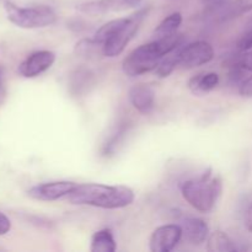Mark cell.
<instances>
[{
  "instance_id": "17",
  "label": "cell",
  "mask_w": 252,
  "mask_h": 252,
  "mask_svg": "<svg viewBox=\"0 0 252 252\" xmlns=\"http://www.w3.org/2000/svg\"><path fill=\"white\" fill-rule=\"evenodd\" d=\"M126 21H127V17H123V19H115L108 21L107 24L101 26L100 29L95 32V34H94L93 37L94 41L97 42L101 46H103V43H105L106 41H108L116 32L120 31V30L122 29V26L126 24Z\"/></svg>"
},
{
  "instance_id": "18",
  "label": "cell",
  "mask_w": 252,
  "mask_h": 252,
  "mask_svg": "<svg viewBox=\"0 0 252 252\" xmlns=\"http://www.w3.org/2000/svg\"><path fill=\"white\" fill-rule=\"evenodd\" d=\"M177 65V51L175 54H167L165 56L161 61L159 62V64L157 65V68L154 69V73L158 78L165 79L175 70V68Z\"/></svg>"
},
{
  "instance_id": "27",
  "label": "cell",
  "mask_w": 252,
  "mask_h": 252,
  "mask_svg": "<svg viewBox=\"0 0 252 252\" xmlns=\"http://www.w3.org/2000/svg\"><path fill=\"white\" fill-rule=\"evenodd\" d=\"M202 1H203L204 4H213V2H216L217 0H202Z\"/></svg>"
},
{
  "instance_id": "26",
  "label": "cell",
  "mask_w": 252,
  "mask_h": 252,
  "mask_svg": "<svg viewBox=\"0 0 252 252\" xmlns=\"http://www.w3.org/2000/svg\"><path fill=\"white\" fill-rule=\"evenodd\" d=\"M142 2V0H127V6L128 9H132V7H137L138 5Z\"/></svg>"
},
{
  "instance_id": "15",
  "label": "cell",
  "mask_w": 252,
  "mask_h": 252,
  "mask_svg": "<svg viewBox=\"0 0 252 252\" xmlns=\"http://www.w3.org/2000/svg\"><path fill=\"white\" fill-rule=\"evenodd\" d=\"M182 22V15L180 12H172L169 16L165 17L161 22L154 30L155 39L164 38V37L171 36L176 33L177 29L180 27Z\"/></svg>"
},
{
  "instance_id": "14",
  "label": "cell",
  "mask_w": 252,
  "mask_h": 252,
  "mask_svg": "<svg viewBox=\"0 0 252 252\" xmlns=\"http://www.w3.org/2000/svg\"><path fill=\"white\" fill-rule=\"evenodd\" d=\"M116 249L117 243L110 229H101L91 238V252H115Z\"/></svg>"
},
{
  "instance_id": "10",
  "label": "cell",
  "mask_w": 252,
  "mask_h": 252,
  "mask_svg": "<svg viewBox=\"0 0 252 252\" xmlns=\"http://www.w3.org/2000/svg\"><path fill=\"white\" fill-rule=\"evenodd\" d=\"M129 101L142 115H149L155 106V93L147 84H137L129 89Z\"/></svg>"
},
{
  "instance_id": "7",
  "label": "cell",
  "mask_w": 252,
  "mask_h": 252,
  "mask_svg": "<svg viewBox=\"0 0 252 252\" xmlns=\"http://www.w3.org/2000/svg\"><path fill=\"white\" fill-rule=\"evenodd\" d=\"M76 186H78V184L71 181L46 182V184H39L31 187L27 191V196L31 197L32 199H36V201L52 202L65 198L69 193L73 192V189Z\"/></svg>"
},
{
  "instance_id": "5",
  "label": "cell",
  "mask_w": 252,
  "mask_h": 252,
  "mask_svg": "<svg viewBox=\"0 0 252 252\" xmlns=\"http://www.w3.org/2000/svg\"><path fill=\"white\" fill-rule=\"evenodd\" d=\"M149 9H142L135 14L127 17V21L123 25L120 31L116 32L108 41H106L102 46V53L106 57H117L125 51L127 44L133 39L134 34L139 30L140 25L144 21Z\"/></svg>"
},
{
  "instance_id": "23",
  "label": "cell",
  "mask_w": 252,
  "mask_h": 252,
  "mask_svg": "<svg viewBox=\"0 0 252 252\" xmlns=\"http://www.w3.org/2000/svg\"><path fill=\"white\" fill-rule=\"evenodd\" d=\"M239 93L240 95L246 97H252V74L248 75L239 85Z\"/></svg>"
},
{
  "instance_id": "20",
  "label": "cell",
  "mask_w": 252,
  "mask_h": 252,
  "mask_svg": "<svg viewBox=\"0 0 252 252\" xmlns=\"http://www.w3.org/2000/svg\"><path fill=\"white\" fill-rule=\"evenodd\" d=\"M97 48H102L101 44H98L97 42L94 41V38L89 39H83L79 43H76L75 52L79 56H94L97 51Z\"/></svg>"
},
{
  "instance_id": "2",
  "label": "cell",
  "mask_w": 252,
  "mask_h": 252,
  "mask_svg": "<svg viewBox=\"0 0 252 252\" xmlns=\"http://www.w3.org/2000/svg\"><path fill=\"white\" fill-rule=\"evenodd\" d=\"M184 42V36L174 33L164 38L155 39L150 43L143 44L130 52L122 62V69L126 75L134 76L153 71L165 56L174 53Z\"/></svg>"
},
{
  "instance_id": "9",
  "label": "cell",
  "mask_w": 252,
  "mask_h": 252,
  "mask_svg": "<svg viewBox=\"0 0 252 252\" xmlns=\"http://www.w3.org/2000/svg\"><path fill=\"white\" fill-rule=\"evenodd\" d=\"M56 54L51 51H38L30 54L19 65V73L24 78H36L53 65Z\"/></svg>"
},
{
  "instance_id": "6",
  "label": "cell",
  "mask_w": 252,
  "mask_h": 252,
  "mask_svg": "<svg viewBox=\"0 0 252 252\" xmlns=\"http://www.w3.org/2000/svg\"><path fill=\"white\" fill-rule=\"evenodd\" d=\"M214 58L212 44L204 41H197L177 49V65L184 69H193L209 63Z\"/></svg>"
},
{
  "instance_id": "11",
  "label": "cell",
  "mask_w": 252,
  "mask_h": 252,
  "mask_svg": "<svg viewBox=\"0 0 252 252\" xmlns=\"http://www.w3.org/2000/svg\"><path fill=\"white\" fill-rule=\"evenodd\" d=\"M127 9V0H94V1L84 2L78 6L79 11L89 16H97V15L122 11Z\"/></svg>"
},
{
  "instance_id": "25",
  "label": "cell",
  "mask_w": 252,
  "mask_h": 252,
  "mask_svg": "<svg viewBox=\"0 0 252 252\" xmlns=\"http://www.w3.org/2000/svg\"><path fill=\"white\" fill-rule=\"evenodd\" d=\"M245 224H246V228L249 229V231L252 233V202L249 204L248 209L245 212Z\"/></svg>"
},
{
  "instance_id": "16",
  "label": "cell",
  "mask_w": 252,
  "mask_h": 252,
  "mask_svg": "<svg viewBox=\"0 0 252 252\" xmlns=\"http://www.w3.org/2000/svg\"><path fill=\"white\" fill-rule=\"evenodd\" d=\"M207 250L209 252H233L236 251L233 240L223 231H216L208 236Z\"/></svg>"
},
{
  "instance_id": "24",
  "label": "cell",
  "mask_w": 252,
  "mask_h": 252,
  "mask_svg": "<svg viewBox=\"0 0 252 252\" xmlns=\"http://www.w3.org/2000/svg\"><path fill=\"white\" fill-rule=\"evenodd\" d=\"M10 229H11V221L4 213L0 212V236L9 233Z\"/></svg>"
},
{
  "instance_id": "13",
  "label": "cell",
  "mask_w": 252,
  "mask_h": 252,
  "mask_svg": "<svg viewBox=\"0 0 252 252\" xmlns=\"http://www.w3.org/2000/svg\"><path fill=\"white\" fill-rule=\"evenodd\" d=\"M219 84V75L217 73L198 74L189 79V89L194 95H204L213 89L217 88Z\"/></svg>"
},
{
  "instance_id": "4",
  "label": "cell",
  "mask_w": 252,
  "mask_h": 252,
  "mask_svg": "<svg viewBox=\"0 0 252 252\" xmlns=\"http://www.w3.org/2000/svg\"><path fill=\"white\" fill-rule=\"evenodd\" d=\"M4 7L9 21L21 29H42L51 26L57 21L56 12L46 5L22 7L6 0Z\"/></svg>"
},
{
  "instance_id": "21",
  "label": "cell",
  "mask_w": 252,
  "mask_h": 252,
  "mask_svg": "<svg viewBox=\"0 0 252 252\" xmlns=\"http://www.w3.org/2000/svg\"><path fill=\"white\" fill-rule=\"evenodd\" d=\"M236 47L240 52H248L252 49V30L246 32L243 37L238 41Z\"/></svg>"
},
{
  "instance_id": "22",
  "label": "cell",
  "mask_w": 252,
  "mask_h": 252,
  "mask_svg": "<svg viewBox=\"0 0 252 252\" xmlns=\"http://www.w3.org/2000/svg\"><path fill=\"white\" fill-rule=\"evenodd\" d=\"M236 64H238L240 68H243L244 70L252 74V49L246 52L245 54H243V56L236 61Z\"/></svg>"
},
{
  "instance_id": "8",
  "label": "cell",
  "mask_w": 252,
  "mask_h": 252,
  "mask_svg": "<svg viewBox=\"0 0 252 252\" xmlns=\"http://www.w3.org/2000/svg\"><path fill=\"white\" fill-rule=\"evenodd\" d=\"M182 238V228L176 224L161 225L154 230L149 240L152 252H170L174 250Z\"/></svg>"
},
{
  "instance_id": "1",
  "label": "cell",
  "mask_w": 252,
  "mask_h": 252,
  "mask_svg": "<svg viewBox=\"0 0 252 252\" xmlns=\"http://www.w3.org/2000/svg\"><path fill=\"white\" fill-rule=\"evenodd\" d=\"M135 194L127 186H107L101 184L78 185L66 201L78 206H91L103 209H120L130 206Z\"/></svg>"
},
{
  "instance_id": "3",
  "label": "cell",
  "mask_w": 252,
  "mask_h": 252,
  "mask_svg": "<svg viewBox=\"0 0 252 252\" xmlns=\"http://www.w3.org/2000/svg\"><path fill=\"white\" fill-rule=\"evenodd\" d=\"M223 192V182L219 176L212 177V169H207L201 177L189 180L181 186L182 197L199 212L212 211Z\"/></svg>"
},
{
  "instance_id": "19",
  "label": "cell",
  "mask_w": 252,
  "mask_h": 252,
  "mask_svg": "<svg viewBox=\"0 0 252 252\" xmlns=\"http://www.w3.org/2000/svg\"><path fill=\"white\" fill-rule=\"evenodd\" d=\"M252 10V0H235L231 2L226 11V16L236 17Z\"/></svg>"
},
{
  "instance_id": "12",
  "label": "cell",
  "mask_w": 252,
  "mask_h": 252,
  "mask_svg": "<svg viewBox=\"0 0 252 252\" xmlns=\"http://www.w3.org/2000/svg\"><path fill=\"white\" fill-rule=\"evenodd\" d=\"M182 235L189 244L194 246H201L208 239L209 228L204 220L199 218L185 219L181 225Z\"/></svg>"
}]
</instances>
